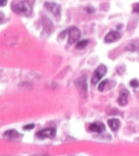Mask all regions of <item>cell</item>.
Here are the masks:
<instances>
[{"label":"cell","mask_w":139,"mask_h":156,"mask_svg":"<svg viewBox=\"0 0 139 156\" xmlns=\"http://www.w3.org/2000/svg\"><path fill=\"white\" fill-rule=\"evenodd\" d=\"M12 10L14 12L18 14L29 17L33 11L32 6L28 1H22L14 3L12 6Z\"/></svg>","instance_id":"obj_1"},{"label":"cell","mask_w":139,"mask_h":156,"mask_svg":"<svg viewBox=\"0 0 139 156\" xmlns=\"http://www.w3.org/2000/svg\"><path fill=\"white\" fill-rule=\"evenodd\" d=\"M75 84H76L77 89H78L81 96L86 98V95H87L88 90L87 78H86V75H84L77 78L76 81H75Z\"/></svg>","instance_id":"obj_2"},{"label":"cell","mask_w":139,"mask_h":156,"mask_svg":"<svg viewBox=\"0 0 139 156\" xmlns=\"http://www.w3.org/2000/svg\"><path fill=\"white\" fill-rule=\"evenodd\" d=\"M107 71V69L105 65H100L93 73L92 77L91 79V82L93 84H97L102 79V77L105 75Z\"/></svg>","instance_id":"obj_3"},{"label":"cell","mask_w":139,"mask_h":156,"mask_svg":"<svg viewBox=\"0 0 139 156\" xmlns=\"http://www.w3.org/2000/svg\"><path fill=\"white\" fill-rule=\"evenodd\" d=\"M67 32L68 33V35H69L68 43L70 45L76 42L81 37V31L76 27H69L67 30Z\"/></svg>","instance_id":"obj_4"},{"label":"cell","mask_w":139,"mask_h":156,"mask_svg":"<svg viewBox=\"0 0 139 156\" xmlns=\"http://www.w3.org/2000/svg\"><path fill=\"white\" fill-rule=\"evenodd\" d=\"M56 130L54 128H45L44 130H40L37 132V136L39 139H44L46 138L52 139L56 136Z\"/></svg>","instance_id":"obj_5"},{"label":"cell","mask_w":139,"mask_h":156,"mask_svg":"<svg viewBox=\"0 0 139 156\" xmlns=\"http://www.w3.org/2000/svg\"><path fill=\"white\" fill-rule=\"evenodd\" d=\"M45 8L55 16H58L60 14V7L55 3L46 2L45 3Z\"/></svg>","instance_id":"obj_6"},{"label":"cell","mask_w":139,"mask_h":156,"mask_svg":"<svg viewBox=\"0 0 139 156\" xmlns=\"http://www.w3.org/2000/svg\"><path fill=\"white\" fill-rule=\"evenodd\" d=\"M121 38V35L119 32L115 31H111L105 36L104 41L107 43H112L117 42Z\"/></svg>","instance_id":"obj_7"},{"label":"cell","mask_w":139,"mask_h":156,"mask_svg":"<svg viewBox=\"0 0 139 156\" xmlns=\"http://www.w3.org/2000/svg\"><path fill=\"white\" fill-rule=\"evenodd\" d=\"M129 95V91L126 89H123L120 92V96L117 99V102L121 106H126L127 104V96Z\"/></svg>","instance_id":"obj_8"},{"label":"cell","mask_w":139,"mask_h":156,"mask_svg":"<svg viewBox=\"0 0 139 156\" xmlns=\"http://www.w3.org/2000/svg\"><path fill=\"white\" fill-rule=\"evenodd\" d=\"M104 129H105L104 125L101 122L93 123L89 126V130H90V131L98 132V133L102 132L103 130H104Z\"/></svg>","instance_id":"obj_9"},{"label":"cell","mask_w":139,"mask_h":156,"mask_svg":"<svg viewBox=\"0 0 139 156\" xmlns=\"http://www.w3.org/2000/svg\"><path fill=\"white\" fill-rule=\"evenodd\" d=\"M108 125L109 126V127L113 131H117V130L120 128V121L118 119L113 118L110 119V120H108Z\"/></svg>","instance_id":"obj_10"},{"label":"cell","mask_w":139,"mask_h":156,"mask_svg":"<svg viewBox=\"0 0 139 156\" xmlns=\"http://www.w3.org/2000/svg\"><path fill=\"white\" fill-rule=\"evenodd\" d=\"M42 20H43L42 24H43V27H44V30L46 31L47 32L50 31L52 29V27H53L52 22L45 17L43 18Z\"/></svg>","instance_id":"obj_11"},{"label":"cell","mask_w":139,"mask_h":156,"mask_svg":"<svg viewBox=\"0 0 139 156\" xmlns=\"http://www.w3.org/2000/svg\"><path fill=\"white\" fill-rule=\"evenodd\" d=\"M4 136L9 139H17L19 136V133L15 130H10L4 133Z\"/></svg>","instance_id":"obj_12"},{"label":"cell","mask_w":139,"mask_h":156,"mask_svg":"<svg viewBox=\"0 0 139 156\" xmlns=\"http://www.w3.org/2000/svg\"><path fill=\"white\" fill-rule=\"evenodd\" d=\"M88 43H89L88 40L80 41V42H79L78 43H77L76 48H77V49H83V48H86V46H87Z\"/></svg>","instance_id":"obj_13"},{"label":"cell","mask_w":139,"mask_h":156,"mask_svg":"<svg viewBox=\"0 0 139 156\" xmlns=\"http://www.w3.org/2000/svg\"><path fill=\"white\" fill-rule=\"evenodd\" d=\"M108 83V80L107 79H105V80H103V81L101 82V83L99 84V86H98V89H99V91H103L104 90V88H105L106 85Z\"/></svg>","instance_id":"obj_14"},{"label":"cell","mask_w":139,"mask_h":156,"mask_svg":"<svg viewBox=\"0 0 139 156\" xmlns=\"http://www.w3.org/2000/svg\"><path fill=\"white\" fill-rule=\"evenodd\" d=\"M130 85L133 88H137V87L139 86V82L136 79H134L131 80L130 82Z\"/></svg>","instance_id":"obj_15"},{"label":"cell","mask_w":139,"mask_h":156,"mask_svg":"<svg viewBox=\"0 0 139 156\" xmlns=\"http://www.w3.org/2000/svg\"><path fill=\"white\" fill-rule=\"evenodd\" d=\"M126 49H127V50H130V51L134 52V51H136V47L135 46V45L133 44V43H130V44L126 47Z\"/></svg>","instance_id":"obj_16"},{"label":"cell","mask_w":139,"mask_h":156,"mask_svg":"<svg viewBox=\"0 0 139 156\" xmlns=\"http://www.w3.org/2000/svg\"><path fill=\"white\" fill-rule=\"evenodd\" d=\"M35 128V124H28V125H26L24 126L23 127V129L24 130H31V129H33V128Z\"/></svg>","instance_id":"obj_17"},{"label":"cell","mask_w":139,"mask_h":156,"mask_svg":"<svg viewBox=\"0 0 139 156\" xmlns=\"http://www.w3.org/2000/svg\"><path fill=\"white\" fill-rule=\"evenodd\" d=\"M85 10L86 11V12H88V13H93V12H94V11H95V9L93 8V7H91V6L87 7V8H85Z\"/></svg>","instance_id":"obj_18"},{"label":"cell","mask_w":139,"mask_h":156,"mask_svg":"<svg viewBox=\"0 0 139 156\" xmlns=\"http://www.w3.org/2000/svg\"><path fill=\"white\" fill-rule=\"evenodd\" d=\"M133 11L135 12L139 13V3L136 4L135 5L133 6Z\"/></svg>","instance_id":"obj_19"},{"label":"cell","mask_w":139,"mask_h":156,"mask_svg":"<svg viewBox=\"0 0 139 156\" xmlns=\"http://www.w3.org/2000/svg\"><path fill=\"white\" fill-rule=\"evenodd\" d=\"M7 4L6 1H1V6L4 7Z\"/></svg>","instance_id":"obj_20"},{"label":"cell","mask_w":139,"mask_h":156,"mask_svg":"<svg viewBox=\"0 0 139 156\" xmlns=\"http://www.w3.org/2000/svg\"><path fill=\"white\" fill-rule=\"evenodd\" d=\"M33 156H37V155H33Z\"/></svg>","instance_id":"obj_21"}]
</instances>
